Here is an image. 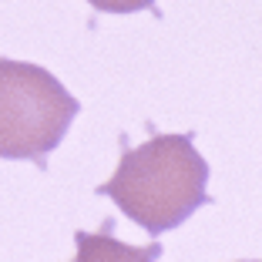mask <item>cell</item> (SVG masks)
<instances>
[{
    "mask_svg": "<svg viewBox=\"0 0 262 262\" xmlns=\"http://www.w3.org/2000/svg\"><path fill=\"white\" fill-rule=\"evenodd\" d=\"M121 141V162L115 175L94 192L111 199L121 215H128L148 235H162L192 219L208 205V162L195 148L192 131L185 135H151L145 145L131 148L128 135Z\"/></svg>",
    "mask_w": 262,
    "mask_h": 262,
    "instance_id": "6da1fadb",
    "label": "cell"
},
{
    "mask_svg": "<svg viewBox=\"0 0 262 262\" xmlns=\"http://www.w3.org/2000/svg\"><path fill=\"white\" fill-rule=\"evenodd\" d=\"M246 262H259V259H246Z\"/></svg>",
    "mask_w": 262,
    "mask_h": 262,
    "instance_id": "5b68a950",
    "label": "cell"
},
{
    "mask_svg": "<svg viewBox=\"0 0 262 262\" xmlns=\"http://www.w3.org/2000/svg\"><path fill=\"white\" fill-rule=\"evenodd\" d=\"M101 14H135V10H155V0H88ZM158 14V10H155Z\"/></svg>",
    "mask_w": 262,
    "mask_h": 262,
    "instance_id": "277c9868",
    "label": "cell"
},
{
    "mask_svg": "<svg viewBox=\"0 0 262 262\" xmlns=\"http://www.w3.org/2000/svg\"><path fill=\"white\" fill-rule=\"evenodd\" d=\"M77 255L74 262H158L162 259V242L148 246H128L115 239V219H104L98 232H74Z\"/></svg>",
    "mask_w": 262,
    "mask_h": 262,
    "instance_id": "3957f363",
    "label": "cell"
},
{
    "mask_svg": "<svg viewBox=\"0 0 262 262\" xmlns=\"http://www.w3.org/2000/svg\"><path fill=\"white\" fill-rule=\"evenodd\" d=\"M81 101L40 64L0 57V158L47 168Z\"/></svg>",
    "mask_w": 262,
    "mask_h": 262,
    "instance_id": "7a4b0ae2",
    "label": "cell"
}]
</instances>
